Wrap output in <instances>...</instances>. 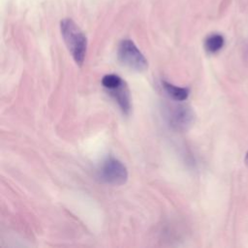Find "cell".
Returning a JSON list of instances; mask_svg holds the SVG:
<instances>
[{"mask_svg": "<svg viewBox=\"0 0 248 248\" xmlns=\"http://www.w3.org/2000/svg\"><path fill=\"white\" fill-rule=\"evenodd\" d=\"M162 87L166 94L174 101H184L188 98L190 90L186 87L175 86L166 80L162 81Z\"/></svg>", "mask_w": 248, "mask_h": 248, "instance_id": "6", "label": "cell"}, {"mask_svg": "<svg viewBox=\"0 0 248 248\" xmlns=\"http://www.w3.org/2000/svg\"><path fill=\"white\" fill-rule=\"evenodd\" d=\"M98 178L104 183L118 186L127 181L128 171L119 160L108 157L98 170Z\"/></svg>", "mask_w": 248, "mask_h": 248, "instance_id": "3", "label": "cell"}, {"mask_svg": "<svg viewBox=\"0 0 248 248\" xmlns=\"http://www.w3.org/2000/svg\"><path fill=\"white\" fill-rule=\"evenodd\" d=\"M166 118L170 126L179 132L187 131L195 121V113L186 105H176L168 108Z\"/></svg>", "mask_w": 248, "mask_h": 248, "instance_id": "4", "label": "cell"}, {"mask_svg": "<svg viewBox=\"0 0 248 248\" xmlns=\"http://www.w3.org/2000/svg\"><path fill=\"white\" fill-rule=\"evenodd\" d=\"M225 40L221 34L214 33L209 35L204 41V47L209 53L218 52L224 46Z\"/></svg>", "mask_w": 248, "mask_h": 248, "instance_id": "7", "label": "cell"}, {"mask_svg": "<svg viewBox=\"0 0 248 248\" xmlns=\"http://www.w3.org/2000/svg\"><path fill=\"white\" fill-rule=\"evenodd\" d=\"M244 162H245L246 166L248 167V151H247V153H246V155H245V160H244Z\"/></svg>", "mask_w": 248, "mask_h": 248, "instance_id": "8", "label": "cell"}, {"mask_svg": "<svg viewBox=\"0 0 248 248\" xmlns=\"http://www.w3.org/2000/svg\"><path fill=\"white\" fill-rule=\"evenodd\" d=\"M60 30L63 40L75 62L78 66H81L84 62L87 49V39L85 35L71 18L61 20Z\"/></svg>", "mask_w": 248, "mask_h": 248, "instance_id": "1", "label": "cell"}, {"mask_svg": "<svg viewBox=\"0 0 248 248\" xmlns=\"http://www.w3.org/2000/svg\"><path fill=\"white\" fill-rule=\"evenodd\" d=\"M109 96L117 103L123 113L129 114L131 110V96L129 88L124 80L114 87L107 90Z\"/></svg>", "mask_w": 248, "mask_h": 248, "instance_id": "5", "label": "cell"}, {"mask_svg": "<svg viewBox=\"0 0 248 248\" xmlns=\"http://www.w3.org/2000/svg\"><path fill=\"white\" fill-rule=\"evenodd\" d=\"M117 57L120 63L136 72H143L148 63L135 43L129 39L122 40L118 45Z\"/></svg>", "mask_w": 248, "mask_h": 248, "instance_id": "2", "label": "cell"}]
</instances>
